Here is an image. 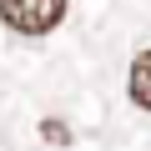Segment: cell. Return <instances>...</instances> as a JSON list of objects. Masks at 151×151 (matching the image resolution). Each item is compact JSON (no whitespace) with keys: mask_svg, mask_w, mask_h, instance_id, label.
I'll return each mask as SVG.
<instances>
[{"mask_svg":"<svg viewBox=\"0 0 151 151\" xmlns=\"http://www.w3.org/2000/svg\"><path fill=\"white\" fill-rule=\"evenodd\" d=\"M70 10V0H0V20L15 35H50Z\"/></svg>","mask_w":151,"mask_h":151,"instance_id":"obj_1","label":"cell"},{"mask_svg":"<svg viewBox=\"0 0 151 151\" xmlns=\"http://www.w3.org/2000/svg\"><path fill=\"white\" fill-rule=\"evenodd\" d=\"M126 96H131L141 111H151V50H141V55L131 60V76H126Z\"/></svg>","mask_w":151,"mask_h":151,"instance_id":"obj_2","label":"cell"},{"mask_svg":"<svg viewBox=\"0 0 151 151\" xmlns=\"http://www.w3.org/2000/svg\"><path fill=\"white\" fill-rule=\"evenodd\" d=\"M40 136H45L50 146H70V126H65V121H55V116H45V121H40Z\"/></svg>","mask_w":151,"mask_h":151,"instance_id":"obj_3","label":"cell"}]
</instances>
